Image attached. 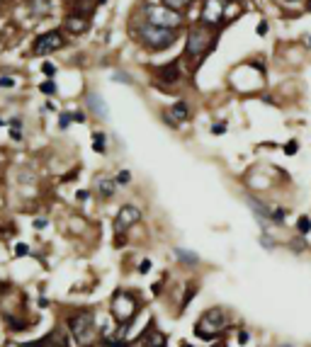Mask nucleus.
I'll use <instances>...</instances> for the list:
<instances>
[{"label":"nucleus","instance_id":"a211bd4d","mask_svg":"<svg viewBox=\"0 0 311 347\" xmlns=\"http://www.w3.org/2000/svg\"><path fill=\"white\" fill-rule=\"evenodd\" d=\"M51 0H29V10L34 12V15H49L51 12Z\"/></svg>","mask_w":311,"mask_h":347},{"label":"nucleus","instance_id":"49530a36","mask_svg":"<svg viewBox=\"0 0 311 347\" xmlns=\"http://www.w3.org/2000/svg\"><path fill=\"white\" fill-rule=\"evenodd\" d=\"M309 44H311V37H309Z\"/></svg>","mask_w":311,"mask_h":347},{"label":"nucleus","instance_id":"7ed1b4c3","mask_svg":"<svg viewBox=\"0 0 311 347\" xmlns=\"http://www.w3.org/2000/svg\"><path fill=\"white\" fill-rule=\"evenodd\" d=\"M226 328V313L224 309H209L200 316V320L195 323V335L202 340H217L221 330Z\"/></svg>","mask_w":311,"mask_h":347},{"label":"nucleus","instance_id":"2f4dec72","mask_svg":"<svg viewBox=\"0 0 311 347\" xmlns=\"http://www.w3.org/2000/svg\"><path fill=\"white\" fill-rule=\"evenodd\" d=\"M260 243H263L267 250H273V248H275V243L270 240V236H267V233H263V236H260Z\"/></svg>","mask_w":311,"mask_h":347},{"label":"nucleus","instance_id":"7c9ffc66","mask_svg":"<svg viewBox=\"0 0 311 347\" xmlns=\"http://www.w3.org/2000/svg\"><path fill=\"white\" fill-rule=\"evenodd\" d=\"M12 85H15V78H10V75L0 78V88H12Z\"/></svg>","mask_w":311,"mask_h":347},{"label":"nucleus","instance_id":"a19ab883","mask_svg":"<svg viewBox=\"0 0 311 347\" xmlns=\"http://www.w3.org/2000/svg\"><path fill=\"white\" fill-rule=\"evenodd\" d=\"M265 32H267V25H265V22H263V25L258 27V34H265Z\"/></svg>","mask_w":311,"mask_h":347},{"label":"nucleus","instance_id":"c85d7f7f","mask_svg":"<svg viewBox=\"0 0 311 347\" xmlns=\"http://www.w3.org/2000/svg\"><path fill=\"white\" fill-rule=\"evenodd\" d=\"M27 253H29V246H25V243H17V246H15V255L17 257L27 255Z\"/></svg>","mask_w":311,"mask_h":347},{"label":"nucleus","instance_id":"cd10ccee","mask_svg":"<svg viewBox=\"0 0 311 347\" xmlns=\"http://www.w3.org/2000/svg\"><path fill=\"white\" fill-rule=\"evenodd\" d=\"M71 121H73V114H71V112H64V114H61V121H59V127L66 129Z\"/></svg>","mask_w":311,"mask_h":347},{"label":"nucleus","instance_id":"4be33fe9","mask_svg":"<svg viewBox=\"0 0 311 347\" xmlns=\"http://www.w3.org/2000/svg\"><path fill=\"white\" fill-rule=\"evenodd\" d=\"M289 248H292L294 253H304V248H306L304 236H294V240H289Z\"/></svg>","mask_w":311,"mask_h":347},{"label":"nucleus","instance_id":"b1692460","mask_svg":"<svg viewBox=\"0 0 311 347\" xmlns=\"http://www.w3.org/2000/svg\"><path fill=\"white\" fill-rule=\"evenodd\" d=\"M39 90L44 92V95H54V92H56V83L49 78V80H44L42 85H39Z\"/></svg>","mask_w":311,"mask_h":347},{"label":"nucleus","instance_id":"f8f14e48","mask_svg":"<svg viewBox=\"0 0 311 347\" xmlns=\"http://www.w3.org/2000/svg\"><path fill=\"white\" fill-rule=\"evenodd\" d=\"M246 201H248V207H250V211L256 214V219L263 223V226H267L270 223V207L267 204H263V201L258 199V197H246Z\"/></svg>","mask_w":311,"mask_h":347},{"label":"nucleus","instance_id":"bb28decb","mask_svg":"<svg viewBox=\"0 0 311 347\" xmlns=\"http://www.w3.org/2000/svg\"><path fill=\"white\" fill-rule=\"evenodd\" d=\"M297 151H299V144H297L294 138H292V141H287V146H284V153H287V155H294Z\"/></svg>","mask_w":311,"mask_h":347},{"label":"nucleus","instance_id":"dca6fc26","mask_svg":"<svg viewBox=\"0 0 311 347\" xmlns=\"http://www.w3.org/2000/svg\"><path fill=\"white\" fill-rule=\"evenodd\" d=\"M88 107H90V110L95 112L100 119H107V105L102 102L100 95H95V92H92V95H88Z\"/></svg>","mask_w":311,"mask_h":347},{"label":"nucleus","instance_id":"a18cd8bd","mask_svg":"<svg viewBox=\"0 0 311 347\" xmlns=\"http://www.w3.org/2000/svg\"><path fill=\"white\" fill-rule=\"evenodd\" d=\"M0 127H3V119H0Z\"/></svg>","mask_w":311,"mask_h":347},{"label":"nucleus","instance_id":"09e8293b","mask_svg":"<svg viewBox=\"0 0 311 347\" xmlns=\"http://www.w3.org/2000/svg\"><path fill=\"white\" fill-rule=\"evenodd\" d=\"M100 3H102V0H100Z\"/></svg>","mask_w":311,"mask_h":347},{"label":"nucleus","instance_id":"0eeeda50","mask_svg":"<svg viewBox=\"0 0 311 347\" xmlns=\"http://www.w3.org/2000/svg\"><path fill=\"white\" fill-rule=\"evenodd\" d=\"M66 46V37L61 29H51V32H44V34H39L34 46H32V54L34 56H49L59 51V49H64Z\"/></svg>","mask_w":311,"mask_h":347},{"label":"nucleus","instance_id":"79ce46f5","mask_svg":"<svg viewBox=\"0 0 311 347\" xmlns=\"http://www.w3.org/2000/svg\"><path fill=\"white\" fill-rule=\"evenodd\" d=\"M180 347H192V345H190V342H183V345H180Z\"/></svg>","mask_w":311,"mask_h":347},{"label":"nucleus","instance_id":"4468645a","mask_svg":"<svg viewBox=\"0 0 311 347\" xmlns=\"http://www.w3.org/2000/svg\"><path fill=\"white\" fill-rule=\"evenodd\" d=\"M175 119H178V121H185V119H187V105H185V102H175L173 107L165 112V121H168V124L175 127Z\"/></svg>","mask_w":311,"mask_h":347},{"label":"nucleus","instance_id":"f257e3e1","mask_svg":"<svg viewBox=\"0 0 311 347\" xmlns=\"http://www.w3.org/2000/svg\"><path fill=\"white\" fill-rule=\"evenodd\" d=\"M137 37L151 51H165L175 42V29H163L156 27V25H148V22H141L137 29Z\"/></svg>","mask_w":311,"mask_h":347},{"label":"nucleus","instance_id":"423d86ee","mask_svg":"<svg viewBox=\"0 0 311 347\" xmlns=\"http://www.w3.org/2000/svg\"><path fill=\"white\" fill-rule=\"evenodd\" d=\"M144 15H146L148 25H156V27H163V29H178L183 25V15L178 10L165 8V5H146Z\"/></svg>","mask_w":311,"mask_h":347},{"label":"nucleus","instance_id":"f704fd0d","mask_svg":"<svg viewBox=\"0 0 311 347\" xmlns=\"http://www.w3.org/2000/svg\"><path fill=\"white\" fill-rule=\"evenodd\" d=\"M10 138H12V141H22V134H20V129H15V131L10 129Z\"/></svg>","mask_w":311,"mask_h":347},{"label":"nucleus","instance_id":"f03ea898","mask_svg":"<svg viewBox=\"0 0 311 347\" xmlns=\"http://www.w3.org/2000/svg\"><path fill=\"white\" fill-rule=\"evenodd\" d=\"M68 335L78 347H88L95 340V316L90 311H78L68 318Z\"/></svg>","mask_w":311,"mask_h":347},{"label":"nucleus","instance_id":"de8ad7c7","mask_svg":"<svg viewBox=\"0 0 311 347\" xmlns=\"http://www.w3.org/2000/svg\"><path fill=\"white\" fill-rule=\"evenodd\" d=\"M0 3H3V0H0Z\"/></svg>","mask_w":311,"mask_h":347},{"label":"nucleus","instance_id":"9d476101","mask_svg":"<svg viewBox=\"0 0 311 347\" xmlns=\"http://www.w3.org/2000/svg\"><path fill=\"white\" fill-rule=\"evenodd\" d=\"M64 27H66V32H71L75 37H78V34H85V32L90 29V17L83 15V12H71V15L66 17Z\"/></svg>","mask_w":311,"mask_h":347},{"label":"nucleus","instance_id":"c756f323","mask_svg":"<svg viewBox=\"0 0 311 347\" xmlns=\"http://www.w3.org/2000/svg\"><path fill=\"white\" fill-rule=\"evenodd\" d=\"M42 71H44V75H49V78H54L56 66H54V64H44V66H42Z\"/></svg>","mask_w":311,"mask_h":347},{"label":"nucleus","instance_id":"1a4fd4ad","mask_svg":"<svg viewBox=\"0 0 311 347\" xmlns=\"http://www.w3.org/2000/svg\"><path fill=\"white\" fill-rule=\"evenodd\" d=\"M141 221V211L137 209V207H131V204H124L122 209H119L117 219H114V231L117 233H124L127 229H131L134 223H139Z\"/></svg>","mask_w":311,"mask_h":347},{"label":"nucleus","instance_id":"37998d69","mask_svg":"<svg viewBox=\"0 0 311 347\" xmlns=\"http://www.w3.org/2000/svg\"><path fill=\"white\" fill-rule=\"evenodd\" d=\"M280 347H292V345H280Z\"/></svg>","mask_w":311,"mask_h":347},{"label":"nucleus","instance_id":"412c9836","mask_svg":"<svg viewBox=\"0 0 311 347\" xmlns=\"http://www.w3.org/2000/svg\"><path fill=\"white\" fill-rule=\"evenodd\" d=\"M297 231H299V236H309V231H311L309 216H299V221H297Z\"/></svg>","mask_w":311,"mask_h":347},{"label":"nucleus","instance_id":"6e6552de","mask_svg":"<svg viewBox=\"0 0 311 347\" xmlns=\"http://www.w3.org/2000/svg\"><path fill=\"white\" fill-rule=\"evenodd\" d=\"M224 0H204V8H202V25L204 27H214L224 19Z\"/></svg>","mask_w":311,"mask_h":347},{"label":"nucleus","instance_id":"39448f33","mask_svg":"<svg viewBox=\"0 0 311 347\" xmlns=\"http://www.w3.org/2000/svg\"><path fill=\"white\" fill-rule=\"evenodd\" d=\"M214 44V37H211V32L204 25H195L190 32H187V44H185V56H190V58H200L204 56L207 51L211 49Z\"/></svg>","mask_w":311,"mask_h":347},{"label":"nucleus","instance_id":"aec40b11","mask_svg":"<svg viewBox=\"0 0 311 347\" xmlns=\"http://www.w3.org/2000/svg\"><path fill=\"white\" fill-rule=\"evenodd\" d=\"M92 151L95 153H105V134H100V131L92 134Z\"/></svg>","mask_w":311,"mask_h":347},{"label":"nucleus","instance_id":"6ab92c4d","mask_svg":"<svg viewBox=\"0 0 311 347\" xmlns=\"http://www.w3.org/2000/svg\"><path fill=\"white\" fill-rule=\"evenodd\" d=\"M163 5L165 8H170V10H185V8H190L192 5V0H163Z\"/></svg>","mask_w":311,"mask_h":347},{"label":"nucleus","instance_id":"72a5a7b5","mask_svg":"<svg viewBox=\"0 0 311 347\" xmlns=\"http://www.w3.org/2000/svg\"><path fill=\"white\" fill-rule=\"evenodd\" d=\"M226 131V124H214L211 127V134H224Z\"/></svg>","mask_w":311,"mask_h":347},{"label":"nucleus","instance_id":"4c0bfd02","mask_svg":"<svg viewBox=\"0 0 311 347\" xmlns=\"http://www.w3.org/2000/svg\"><path fill=\"white\" fill-rule=\"evenodd\" d=\"M22 127V121L20 119H10V129H20Z\"/></svg>","mask_w":311,"mask_h":347},{"label":"nucleus","instance_id":"2eb2a0df","mask_svg":"<svg viewBox=\"0 0 311 347\" xmlns=\"http://www.w3.org/2000/svg\"><path fill=\"white\" fill-rule=\"evenodd\" d=\"M175 257H178V262H183L185 267H197L200 265V255L192 253V250H187V248H175Z\"/></svg>","mask_w":311,"mask_h":347},{"label":"nucleus","instance_id":"473e14b6","mask_svg":"<svg viewBox=\"0 0 311 347\" xmlns=\"http://www.w3.org/2000/svg\"><path fill=\"white\" fill-rule=\"evenodd\" d=\"M148 270H151V260H144V262L139 265V272H141V274H146Z\"/></svg>","mask_w":311,"mask_h":347},{"label":"nucleus","instance_id":"ddd939ff","mask_svg":"<svg viewBox=\"0 0 311 347\" xmlns=\"http://www.w3.org/2000/svg\"><path fill=\"white\" fill-rule=\"evenodd\" d=\"M158 78L163 83H178L180 80V66H178V61H170V64H165L158 68Z\"/></svg>","mask_w":311,"mask_h":347},{"label":"nucleus","instance_id":"f3484780","mask_svg":"<svg viewBox=\"0 0 311 347\" xmlns=\"http://www.w3.org/2000/svg\"><path fill=\"white\" fill-rule=\"evenodd\" d=\"M95 187H98V192H100V197H105V199H110L112 194H114V187H117V182H114V180H110V177H98V182H95Z\"/></svg>","mask_w":311,"mask_h":347},{"label":"nucleus","instance_id":"9b49d317","mask_svg":"<svg viewBox=\"0 0 311 347\" xmlns=\"http://www.w3.org/2000/svg\"><path fill=\"white\" fill-rule=\"evenodd\" d=\"M139 347H168V338L156 325H148L139 338Z\"/></svg>","mask_w":311,"mask_h":347},{"label":"nucleus","instance_id":"c9c22d12","mask_svg":"<svg viewBox=\"0 0 311 347\" xmlns=\"http://www.w3.org/2000/svg\"><path fill=\"white\" fill-rule=\"evenodd\" d=\"M114 78H117L119 83H131V78H129L127 73H114Z\"/></svg>","mask_w":311,"mask_h":347},{"label":"nucleus","instance_id":"58836bf2","mask_svg":"<svg viewBox=\"0 0 311 347\" xmlns=\"http://www.w3.org/2000/svg\"><path fill=\"white\" fill-rule=\"evenodd\" d=\"M75 197H78V199H81V201H85V199H88V197H90V194L85 192V190H81V192L75 194Z\"/></svg>","mask_w":311,"mask_h":347},{"label":"nucleus","instance_id":"393cba45","mask_svg":"<svg viewBox=\"0 0 311 347\" xmlns=\"http://www.w3.org/2000/svg\"><path fill=\"white\" fill-rule=\"evenodd\" d=\"M114 182H117V185H129V182H131V173H129V170H122V173L114 177Z\"/></svg>","mask_w":311,"mask_h":347},{"label":"nucleus","instance_id":"5701e85b","mask_svg":"<svg viewBox=\"0 0 311 347\" xmlns=\"http://www.w3.org/2000/svg\"><path fill=\"white\" fill-rule=\"evenodd\" d=\"M195 292H197V287H195V284H190V287H187V292H185V296H183V303H180V309H187V303L192 301Z\"/></svg>","mask_w":311,"mask_h":347},{"label":"nucleus","instance_id":"c03bdc74","mask_svg":"<svg viewBox=\"0 0 311 347\" xmlns=\"http://www.w3.org/2000/svg\"><path fill=\"white\" fill-rule=\"evenodd\" d=\"M309 10H311V0H309Z\"/></svg>","mask_w":311,"mask_h":347},{"label":"nucleus","instance_id":"20e7f679","mask_svg":"<svg viewBox=\"0 0 311 347\" xmlns=\"http://www.w3.org/2000/svg\"><path fill=\"white\" fill-rule=\"evenodd\" d=\"M139 299L137 294L131 292H114V296H112V318L117 320V323H131V320L137 318L139 313Z\"/></svg>","mask_w":311,"mask_h":347},{"label":"nucleus","instance_id":"e433bc0d","mask_svg":"<svg viewBox=\"0 0 311 347\" xmlns=\"http://www.w3.org/2000/svg\"><path fill=\"white\" fill-rule=\"evenodd\" d=\"M73 121H81V124H83V121H85V114H83V112H75V114H73Z\"/></svg>","mask_w":311,"mask_h":347},{"label":"nucleus","instance_id":"a878e982","mask_svg":"<svg viewBox=\"0 0 311 347\" xmlns=\"http://www.w3.org/2000/svg\"><path fill=\"white\" fill-rule=\"evenodd\" d=\"M236 340H238V345L243 347V345H248V342H250V335H248V330H238V335H236Z\"/></svg>","mask_w":311,"mask_h":347},{"label":"nucleus","instance_id":"ea45409f","mask_svg":"<svg viewBox=\"0 0 311 347\" xmlns=\"http://www.w3.org/2000/svg\"><path fill=\"white\" fill-rule=\"evenodd\" d=\"M34 226H37V229H44V226H46V219H37V221H34Z\"/></svg>","mask_w":311,"mask_h":347}]
</instances>
